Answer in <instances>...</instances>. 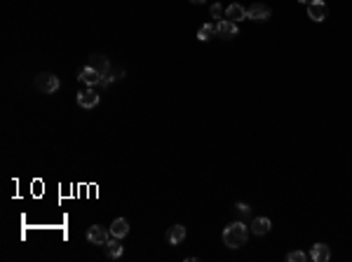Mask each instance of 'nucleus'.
Listing matches in <instances>:
<instances>
[{
	"mask_svg": "<svg viewBox=\"0 0 352 262\" xmlns=\"http://www.w3.org/2000/svg\"><path fill=\"white\" fill-rule=\"evenodd\" d=\"M329 255H331V250H329V246L326 244H315L310 250V258L315 262H326L329 260Z\"/></svg>",
	"mask_w": 352,
	"mask_h": 262,
	"instance_id": "nucleus-13",
	"label": "nucleus"
},
{
	"mask_svg": "<svg viewBox=\"0 0 352 262\" xmlns=\"http://www.w3.org/2000/svg\"><path fill=\"white\" fill-rule=\"evenodd\" d=\"M246 19H254V21H268V19H270V7L263 5V2H254V5L246 10Z\"/></svg>",
	"mask_w": 352,
	"mask_h": 262,
	"instance_id": "nucleus-3",
	"label": "nucleus"
},
{
	"mask_svg": "<svg viewBox=\"0 0 352 262\" xmlns=\"http://www.w3.org/2000/svg\"><path fill=\"white\" fill-rule=\"evenodd\" d=\"M190 2H197V5H200V2H204V0H190Z\"/></svg>",
	"mask_w": 352,
	"mask_h": 262,
	"instance_id": "nucleus-20",
	"label": "nucleus"
},
{
	"mask_svg": "<svg viewBox=\"0 0 352 262\" xmlns=\"http://www.w3.org/2000/svg\"><path fill=\"white\" fill-rule=\"evenodd\" d=\"M326 5L324 0H310V5H308V16H310L312 21H324L326 19Z\"/></svg>",
	"mask_w": 352,
	"mask_h": 262,
	"instance_id": "nucleus-5",
	"label": "nucleus"
},
{
	"mask_svg": "<svg viewBox=\"0 0 352 262\" xmlns=\"http://www.w3.org/2000/svg\"><path fill=\"white\" fill-rule=\"evenodd\" d=\"M183 239H186V227L183 225H172V229L167 232V241L172 246H178V244H183Z\"/></svg>",
	"mask_w": 352,
	"mask_h": 262,
	"instance_id": "nucleus-11",
	"label": "nucleus"
},
{
	"mask_svg": "<svg viewBox=\"0 0 352 262\" xmlns=\"http://www.w3.org/2000/svg\"><path fill=\"white\" fill-rule=\"evenodd\" d=\"M104 250H106L108 258H120L122 255V244H118V239L113 236V239H108V241L104 244Z\"/></svg>",
	"mask_w": 352,
	"mask_h": 262,
	"instance_id": "nucleus-15",
	"label": "nucleus"
},
{
	"mask_svg": "<svg viewBox=\"0 0 352 262\" xmlns=\"http://www.w3.org/2000/svg\"><path fill=\"white\" fill-rule=\"evenodd\" d=\"M286 260L289 262H305L308 260V255H305L303 250H291V253L286 255Z\"/></svg>",
	"mask_w": 352,
	"mask_h": 262,
	"instance_id": "nucleus-17",
	"label": "nucleus"
},
{
	"mask_svg": "<svg viewBox=\"0 0 352 262\" xmlns=\"http://www.w3.org/2000/svg\"><path fill=\"white\" fill-rule=\"evenodd\" d=\"M127 232H129V223H127V218H115L113 225H110V236L122 239V236H127Z\"/></svg>",
	"mask_w": 352,
	"mask_h": 262,
	"instance_id": "nucleus-12",
	"label": "nucleus"
},
{
	"mask_svg": "<svg viewBox=\"0 0 352 262\" xmlns=\"http://www.w3.org/2000/svg\"><path fill=\"white\" fill-rule=\"evenodd\" d=\"M246 236H249V229L244 223H230L226 229H223V244L228 248H240L246 244Z\"/></svg>",
	"mask_w": 352,
	"mask_h": 262,
	"instance_id": "nucleus-1",
	"label": "nucleus"
},
{
	"mask_svg": "<svg viewBox=\"0 0 352 262\" xmlns=\"http://www.w3.org/2000/svg\"><path fill=\"white\" fill-rule=\"evenodd\" d=\"M87 66H89V68H94L101 78H106V75H108L110 64H108V56H104V54H92V56H89V64H87Z\"/></svg>",
	"mask_w": 352,
	"mask_h": 262,
	"instance_id": "nucleus-4",
	"label": "nucleus"
},
{
	"mask_svg": "<svg viewBox=\"0 0 352 262\" xmlns=\"http://www.w3.org/2000/svg\"><path fill=\"white\" fill-rule=\"evenodd\" d=\"M87 241H89V244H96V246H104V244L108 241V232H106L101 225H92V227L87 229Z\"/></svg>",
	"mask_w": 352,
	"mask_h": 262,
	"instance_id": "nucleus-6",
	"label": "nucleus"
},
{
	"mask_svg": "<svg viewBox=\"0 0 352 262\" xmlns=\"http://www.w3.org/2000/svg\"><path fill=\"white\" fill-rule=\"evenodd\" d=\"M216 35V24H202L200 26V31H197V40H211Z\"/></svg>",
	"mask_w": 352,
	"mask_h": 262,
	"instance_id": "nucleus-16",
	"label": "nucleus"
},
{
	"mask_svg": "<svg viewBox=\"0 0 352 262\" xmlns=\"http://www.w3.org/2000/svg\"><path fill=\"white\" fill-rule=\"evenodd\" d=\"M78 103H80L82 108H94V105L99 103V94H96L94 87H89V89H82V92H78Z\"/></svg>",
	"mask_w": 352,
	"mask_h": 262,
	"instance_id": "nucleus-7",
	"label": "nucleus"
},
{
	"mask_svg": "<svg viewBox=\"0 0 352 262\" xmlns=\"http://www.w3.org/2000/svg\"><path fill=\"white\" fill-rule=\"evenodd\" d=\"M237 211H240V213H249V206H246V204H237Z\"/></svg>",
	"mask_w": 352,
	"mask_h": 262,
	"instance_id": "nucleus-19",
	"label": "nucleus"
},
{
	"mask_svg": "<svg viewBox=\"0 0 352 262\" xmlns=\"http://www.w3.org/2000/svg\"><path fill=\"white\" fill-rule=\"evenodd\" d=\"M251 232L256 236L268 234V232H270V220H268V218H256V220L251 223Z\"/></svg>",
	"mask_w": 352,
	"mask_h": 262,
	"instance_id": "nucleus-14",
	"label": "nucleus"
},
{
	"mask_svg": "<svg viewBox=\"0 0 352 262\" xmlns=\"http://www.w3.org/2000/svg\"><path fill=\"white\" fill-rule=\"evenodd\" d=\"M223 14H226V10H223V7H221V5H211V16H214V19H218V21H221V16H223Z\"/></svg>",
	"mask_w": 352,
	"mask_h": 262,
	"instance_id": "nucleus-18",
	"label": "nucleus"
},
{
	"mask_svg": "<svg viewBox=\"0 0 352 262\" xmlns=\"http://www.w3.org/2000/svg\"><path fill=\"white\" fill-rule=\"evenodd\" d=\"M35 87H38L42 94H54L56 89H59V78H56L54 73H40V75L35 78Z\"/></svg>",
	"mask_w": 352,
	"mask_h": 262,
	"instance_id": "nucleus-2",
	"label": "nucleus"
},
{
	"mask_svg": "<svg viewBox=\"0 0 352 262\" xmlns=\"http://www.w3.org/2000/svg\"><path fill=\"white\" fill-rule=\"evenodd\" d=\"M226 19H230V21H242V19H246V10H244L240 2H232V5H228L226 7Z\"/></svg>",
	"mask_w": 352,
	"mask_h": 262,
	"instance_id": "nucleus-10",
	"label": "nucleus"
},
{
	"mask_svg": "<svg viewBox=\"0 0 352 262\" xmlns=\"http://www.w3.org/2000/svg\"><path fill=\"white\" fill-rule=\"evenodd\" d=\"M78 78H80V82L89 84V87H96V84H101V80H104V78H101V75H99V73L94 70V68H89V66H85V68H82Z\"/></svg>",
	"mask_w": 352,
	"mask_h": 262,
	"instance_id": "nucleus-9",
	"label": "nucleus"
},
{
	"mask_svg": "<svg viewBox=\"0 0 352 262\" xmlns=\"http://www.w3.org/2000/svg\"><path fill=\"white\" fill-rule=\"evenodd\" d=\"M216 35H221V38H235L237 35V24L230 21V19H221L216 24Z\"/></svg>",
	"mask_w": 352,
	"mask_h": 262,
	"instance_id": "nucleus-8",
	"label": "nucleus"
}]
</instances>
